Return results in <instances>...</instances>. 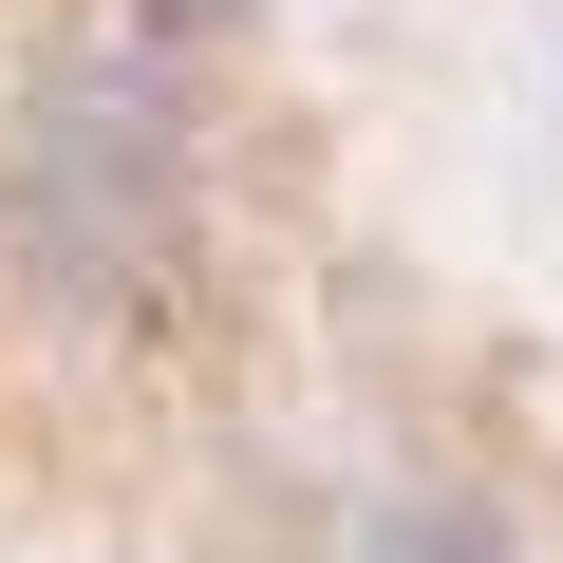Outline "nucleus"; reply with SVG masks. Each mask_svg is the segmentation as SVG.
I'll return each instance as SVG.
<instances>
[{"mask_svg": "<svg viewBox=\"0 0 563 563\" xmlns=\"http://www.w3.org/2000/svg\"><path fill=\"white\" fill-rule=\"evenodd\" d=\"M357 563H507V544H488L470 507H376V526H357Z\"/></svg>", "mask_w": 563, "mask_h": 563, "instance_id": "f257e3e1", "label": "nucleus"}]
</instances>
